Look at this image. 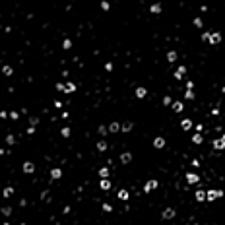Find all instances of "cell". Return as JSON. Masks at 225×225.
<instances>
[{
  "instance_id": "6da1fadb",
  "label": "cell",
  "mask_w": 225,
  "mask_h": 225,
  "mask_svg": "<svg viewBox=\"0 0 225 225\" xmlns=\"http://www.w3.org/2000/svg\"><path fill=\"white\" fill-rule=\"evenodd\" d=\"M208 43H212V45H219V43H221V33H219V31H213V33H210V37H208Z\"/></svg>"
},
{
  "instance_id": "7a4b0ae2",
  "label": "cell",
  "mask_w": 225,
  "mask_h": 225,
  "mask_svg": "<svg viewBox=\"0 0 225 225\" xmlns=\"http://www.w3.org/2000/svg\"><path fill=\"white\" fill-rule=\"evenodd\" d=\"M206 200H210V202H213V200H217V198H221L223 196V190H208V194H206Z\"/></svg>"
},
{
  "instance_id": "3957f363",
  "label": "cell",
  "mask_w": 225,
  "mask_h": 225,
  "mask_svg": "<svg viewBox=\"0 0 225 225\" xmlns=\"http://www.w3.org/2000/svg\"><path fill=\"white\" fill-rule=\"evenodd\" d=\"M173 76H175V80H182L184 76H186V66H179L177 70H175Z\"/></svg>"
},
{
  "instance_id": "277c9868",
  "label": "cell",
  "mask_w": 225,
  "mask_h": 225,
  "mask_svg": "<svg viewBox=\"0 0 225 225\" xmlns=\"http://www.w3.org/2000/svg\"><path fill=\"white\" fill-rule=\"evenodd\" d=\"M161 2H155V4H151V6H149V12H151V14H155V16H157V14H161Z\"/></svg>"
},
{
  "instance_id": "5b68a950",
  "label": "cell",
  "mask_w": 225,
  "mask_h": 225,
  "mask_svg": "<svg viewBox=\"0 0 225 225\" xmlns=\"http://www.w3.org/2000/svg\"><path fill=\"white\" fill-rule=\"evenodd\" d=\"M155 188H157V181H148L146 186H144V190H146V192H151V190H155Z\"/></svg>"
},
{
  "instance_id": "8992f818",
  "label": "cell",
  "mask_w": 225,
  "mask_h": 225,
  "mask_svg": "<svg viewBox=\"0 0 225 225\" xmlns=\"http://www.w3.org/2000/svg\"><path fill=\"white\" fill-rule=\"evenodd\" d=\"M146 95H148V89H146V87H142V86L136 87V97H138V99H144Z\"/></svg>"
},
{
  "instance_id": "52a82bcc",
  "label": "cell",
  "mask_w": 225,
  "mask_h": 225,
  "mask_svg": "<svg viewBox=\"0 0 225 225\" xmlns=\"http://www.w3.org/2000/svg\"><path fill=\"white\" fill-rule=\"evenodd\" d=\"M186 181H188V184H196L198 182V175L196 173H188L186 175Z\"/></svg>"
},
{
  "instance_id": "ba28073f",
  "label": "cell",
  "mask_w": 225,
  "mask_h": 225,
  "mask_svg": "<svg viewBox=\"0 0 225 225\" xmlns=\"http://www.w3.org/2000/svg\"><path fill=\"white\" fill-rule=\"evenodd\" d=\"M182 109H184L182 101H175V103H173V111H175V113H181Z\"/></svg>"
},
{
  "instance_id": "9c48e42d",
  "label": "cell",
  "mask_w": 225,
  "mask_h": 225,
  "mask_svg": "<svg viewBox=\"0 0 225 225\" xmlns=\"http://www.w3.org/2000/svg\"><path fill=\"white\" fill-rule=\"evenodd\" d=\"M181 126H182V130H190L192 128V121L190 118H184V121L181 122Z\"/></svg>"
},
{
  "instance_id": "30bf717a",
  "label": "cell",
  "mask_w": 225,
  "mask_h": 225,
  "mask_svg": "<svg viewBox=\"0 0 225 225\" xmlns=\"http://www.w3.org/2000/svg\"><path fill=\"white\" fill-rule=\"evenodd\" d=\"M177 60V51H169L167 53V62H175Z\"/></svg>"
},
{
  "instance_id": "8fae6325",
  "label": "cell",
  "mask_w": 225,
  "mask_h": 225,
  "mask_svg": "<svg viewBox=\"0 0 225 225\" xmlns=\"http://www.w3.org/2000/svg\"><path fill=\"white\" fill-rule=\"evenodd\" d=\"M163 217H165V219H171V217H175V210H171V208H169V210H165V212H163Z\"/></svg>"
},
{
  "instance_id": "7c38bea8",
  "label": "cell",
  "mask_w": 225,
  "mask_h": 225,
  "mask_svg": "<svg viewBox=\"0 0 225 225\" xmlns=\"http://www.w3.org/2000/svg\"><path fill=\"white\" fill-rule=\"evenodd\" d=\"M153 146H155V148H163L165 146V140L163 138H155V140H153Z\"/></svg>"
},
{
  "instance_id": "4fadbf2b",
  "label": "cell",
  "mask_w": 225,
  "mask_h": 225,
  "mask_svg": "<svg viewBox=\"0 0 225 225\" xmlns=\"http://www.w3.org/2000/svg\"><path fill=\"white\" fill-rule=\"evenodd\" d=\"M196 200H198V202H204V200H206V192H204V190H198V192H196Z\"/></svg>"
},
{
  "instance_id": "5bb4252c",
  "label": "cell",
  "mask_w": 225,
  "mask_h": 225,
  "mask_svg": "<svg viewBox=\"0 0 225 225\" xmlns=\"http://www.w3.org/2000/svg\"><path fill=\"white\" fill-rule=\"evenodd\" d=\"M202 140H204V138L200 136V134H194V136H192V142H194V144H202Z\"/></svg>"
},
{
  "instance_id": "9a60e30c",
  "label": "cell",
  "mask_w": 225,
  "mask_h": 225,
  "mask_svg": "<svg viewBox=\"0 0 225 225\" xmlns=\"http://www.w3.org/2000/svg\"><path fill=\"white\" fill-rule=\"evenodd\" d=\"M192 23H194L196 27H202V25H204V22H202L200 18H194V19H192Z\"/></svg>"
},
{
  "instance_id": "2e32d148",
  "label": "cell",
  "mask_w": 225,
  "mask_h": 225,
  "mask_svg": "<svg viewBox=\"0 0 225 225\" xmlns=\"http://www.w3.org/2000/svg\"><path fill=\"white\" fill-rule=\"evenodd\" d=\"M121 159H122V163H128L130 159H132V155H130V153H122V157H121Z\"/></svg>"
},
{
  "instance_id": "e0dca14e",
  "label": "cell",
  "mask_w": 225,
  "mask_h": 225,
  "mask_svg": "<svg viewBox=\"0 0 225 225\" xmlns=\"http://www.w3.org/2000/svg\"><path fill=\"white\" fill-rule=\"evenodd\" d=\"M118 198H121V200H126V198H128V192H126V190H121V192H118Z\"/></svg>"
},
{
  "instance_id": "ac0fdd59",
  "label": "cell",
  "mask_w": 225,
  "mask_h": 225,
  "mask_svg": "<svg viewBox=\"0 0 225 225\" xmlns=\"http://www.w3.org/2000/svg\"><path fill=\"white\" fill-rule=\"evenodd\" d=\"M130 128H132V122H124V124H122V130H124V132H128Z\"/></svg>"
},
{
  "instance_id": "d6986e66",
  "label": "cell",
  "mask_w": 225,
  "mask_h": 225,
  "mask_svg": "<svg viewBox=\"0 0 225 225\" xmlns=\"http://www.w3.org/2000/svg\"><path fill=\"white\" fill-rule=\"evenodd\" d=\"M171 101H173V99L169 97V95H165V97H163V105H167V107H169V105H171Z\"/></svg>"
},
{
  "instance_id": "ffe728a7",
  "label": "cell",
  "mask_w": 225,
  "mask_h": 225,
  "mask_svg": "<svg viewBox=\"0 0 225 225\" xmlns=\"http://www.w3.org/2000/svg\"><path fill=\"white\" fill-rule=\"evenodd\" d=\"M184 97H186V99H194V91H192V89H188V91L184 93Z\"/></svg>"
},
{
  "instance_id": "44dd1931",
  "label": "cell",
  "mask_w": 225,
  "mask_h": 225,
  "mask_svg": "<svg viewBox=\"0 0 225 225\" xmlns=\"http://www.w3.org/2000/svg\"><path fill=\"white\" fill-rule=\"evenodd\" d=\"M101 188H105V190H107V188H111V182H109V181H103V182H101Z\"/></svg>"
},
{
  "instance_id": "7402d4cb",
  "label": "cell",
  "mask_w": 225,
  "mask_h": 225,
  "mask_svg": "<svg viewBox=\"0 0 225 225\" xmlns=\"http://www.w3.org/2000/svg\"><path fill=\"white\" fill-rule=\"evenodd\" d=\"M118 128H121V126H118V122H113V124H111V130H113V132H118Z\"/></svg>"
},
{
  "instance_id": "603a6c76",
  "label": "cell",
  "mask_w": 225,
  "mask_h": 225,
  "mask_svg": "<svg viewBox=\"0 0 225 225\" xmlns=\"http://www.w3.org/2000/svg\"><path fill=\"white\" fill-rule=\"evenodd\" d=\"M101 8L105 10V12H107V10H109V8H111V6H109V2H105V0H103V2H101Z\"/></svg>"
},
{
  "instance_id": "cb8c5ba5",
  "label": "cell",
  "mask_w": 225,
  "mask_h": 225,
  "mask_svg": "<svg viewBox=\"0 0 225 225\" xmlns=\"http://www.w3.org/2000/svg\"><path fill=\"white\" fill-rule=\"evenodd\" d=\"M221 91H223V93H225V83H223V87H221Z\"/></svg>"
}]
</instances>
